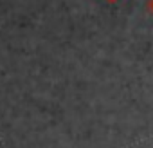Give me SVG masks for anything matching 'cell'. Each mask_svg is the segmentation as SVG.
Wrapping results in <instances>:
<instances>
[{
	"label": "cell",
	"instance_id": "6da1fadb",
	"mask_svg": "<svg viewBox=\"0 0 153 148\" xmlns=\"http://www.w3.org/2000/svg\"><path fill=\"white\" fill-rule=\"evenodd\" d=\"M148 6H149V11L153 13V0H149V4H148Z\"/></svg>",
	"mask_w": 153,
	"mask_h": 148
},
{
	"label": "cell",
	"instance_id": "7a4b0ae2",
	"mask_svg": "<svg viewBox=\"0 0 153 148\" xmlns=\"http://www.w3.org/2000/svg\"><path fill=\"white\" fill-rule=\"evenodd\" d=\"M112 2H114V0H112Z\"/></svg>",
	"mask_w": 153,
	"mask_h": 148
}]
</instances>
